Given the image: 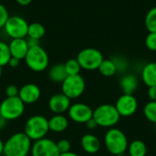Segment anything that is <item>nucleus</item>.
Returning a JSON list of instances; mask_svg holds the SVG:
<instances>
[{
    "label": "nucleus",
    "mask_w": 156,
    "mask_h": 156,
    "mask_svg": "<svg viewBox=\"0 0 156 156\" xmlns=\"http://www.w3.org/2000/svg\"><path fill=\"white\" fill-rule=\"evenodd\" d=\"M31 140L25 133H16L4 143L5 156H27L31 151Z\"/></svg>",
    "instance_id": "1"
},
{
    "label": "nucleus",
    "mask_w": 156,
    "mask_h": 156,
    "mask_svg": "<svg viewBox=\"0 0 156 156\" xmlns=\"http://www.w3.org/2000/svg\"><path fill=\"white\" fill-rule=\"evenodd\" d=\"M48 131V120L42 115L31 116L25 123L24 133L31 141L36 142L45 138Z\"/></svg>",
    "instance_id": "2"
},
{
    "label": "nucleus",
    "mask_w": 156,
    "mask_h": 156,
    "mask_svg": "<svg viewBox=\"0 0 156 156\" xmlns=\"http://www.w3.org/2000/svg\"><path fill=\"white\" fill-rule=\"evenodd\" d=\"M24 59L27 68L34 72H42L49 65L48 54L40 45L30 48Z\"/></svg>",
    "instance_id": "3"
},
{
    "label": "nucleus",
    "mask_w": 156,
    "mask_h": 156,
    "mask_svg": "<svg viewBox=\"0 0 156 156\" xmlns=\"http://www.w3.org/2000/svg\"><path fill=\"white\" fill-rule=\"evenodd\" d=\"M104 143L107 150L113 155L124 154L128 149V139L124 133L117 128H111L105 134Z\"/></svg>",
    "instance_id": "4"
},
{
    "label": "nucleus",
    "mask_w": 156,
    "mask_h": 156,
    "mask_svg": "<svg viewBox=\"0 0 156 156\" xmlns=\"http://www.w3.org/2000/svg\"><path fill=\"white\" fill-rule=\"evenodd\" d=\"M92 118L96 121L98 126L111 128L119 122L121 116L114 105L101 104L93 111Z\"/></svg>",
    "instance_id": "5"
},
{
    "label": "nucleus",
    "mask_w": 156,
    "mask_h": 156,
    "mask_svg": "<svg viewBox=\"0 0 156 156\" xmlns=\"http://www.w3.org/2000/svg\"><path fill=\"white\" fill-rule=\"evenodd\" d=\"M28 26V22L24 17L15 15L8 17L3 29L5 35L11 39L26 38L27 37Z\"/></svg>",
    "instance_id": "6"
},
{
    "label": "nucleus",
    "mask_w": 156,
    "mask_h": 156,
    "mask_svg": "<svg viewBox=\"0 0 156 156\" xmlns=\"http://www.w3.org/2000/svg\"><path fill=\"white\" fill-rule=\"evenodd\" d=\"M25 103L16 97H6L0 103V113L6 121H14L23 115Z\"/></svg>",
    "instance_id": "7"
},
{
    "label": "nucleus",
    "mask_w": 156,
    "mask_h": 156,
    "mask_svg": "<svg viewBox=\"0 0 156 156\" xmlns=\"http://www.w3.org/2000/svg\"><path fill=\"white\" fill-rule=\"evenodd\" d=\"M76 58L79 61L81 69L85 70L98 69L101 63L104 59L102 53L94 48H86L81 49L78 53Z\"/></svg>",
    "instance_id": "8"
},
{
    "label": "nucleus",
    "mask_w": 156,
    "mask_h": 156,
    "mask_svg": "<svg viewBox=\"0 0 156 156\" xmlns=\"http://www.w3.org/2000/svg\"><path fill=\"white\" fill-rule=\"evenodd\" d=\"M85 87V80L80 74L68 76L61 83V92L70 100H75L83 94Z\"/></svg>",
    "instance_id": "9"
},
{
    "label": "nucleus",
    "mask_w": 156,
    "mask_h": 156,
    "mask_svg": "<svg viewBox=\"0 0 156 156\" xmlns=\"http://www.w3.org/2000/svg\"><path fill=\"white\" fill-rule=\"evenodd\" d=\"M31 156H59L57 143L48 138H43L36 141L30 151Z\"/></svg>",
    "instance_id": "10"
},
{
    "label": "nucleus",
    "mask_w": 156,
    "mask_h": 156,
    "mask_svg": "<svg viewBox=\"0 0 156 156\" xmlns=\"http://www.w3.org/2000/svg\"><path fill=\"white\" fill-rule=\"evenodd\" d=\"M114 106L120 116L130 117L136 112L138 109V102L133 95L122 94L118 98Z\"/></svg>",
    "instance_id": "11"
},
{
    "label": "nucleus",
    "mask_w": 156,
    "mask_h": 156,
    "mask_svg": "<svg viewBox=\"0 0 156 156\" xmlns=\"http://www.w3.org/2000/svg\"><path fill=\"white\" fill-rule=\"evenodd\" d=\"M68 112L69 119L77 123H86L93 116V110L81 102L71 104Z\"/></svg>",
    "instance_id": "12"
},
{
    "label": "nucleus",
    "mask_w": 156,
    "mask_h": 156,
    "mask_svg": "<svg viewBox=\"0 0 156 156\" xmlns=\"http://www.w3.org/2000/svg\"><path fill=\"white\" fill-rule=\"evenodd\" d=\"M41 96L39 87L34 83H27L23 85L18 91L19 99L25 104H33L37 102Z\"/></svg>",
    "instance_id": "13"
},
{
    "label": "nucleus",
    "mask_w": 156,
    "mask_h": 156,
    "mask_svg": "<svg viewBox=\"0 0 156 156\" xmlns=\"http://www.w3.org/2000/svg\"><path fill=\"white\" fill-rule=\"evenodd\" d=\"M70 101L71 100L62 92L57 93L48 100V108L54 114H63L69 111L71 105Z\"/></svg>",
    "instance_id": "14"
},
{
    "label": "nucleus",
    "mask_w": 156,
    "mask_h": 156,
    "mask_svg": "<svg viewBox=\"0 0 156 156\" xmlns=\"http://www.w3.org/2000/svg\"><path fill=\"white\" fill-rule=\"evenodd\" d=\"M9 50L11 53V57L16 58L19 60L25 58L29 47L26 38H14L11 39L8 43Z\"/></svg>",
    "instance_id": "15"
},
{
    "label": "nucleus",
    "mask_w": 156,
    "mask_h": 156,
    "mask_svg": "<svg viewBox=\"0 0 156 156\" xmlns=\"http://www.w3.org/2000/svg\"><path fill=\"white\" fill-rule=\"evenodd\" d=\"M80 144L82 149L88 154H96L101 149L100 140L93 134H85L82 136Z\"/></svg>",
    "instance_id": "16"
},
{
    "label": "nucleus",
    "mask_w": 156,
    "mask_h": 156,
    "mask_svg": "<svg viewBox=\"0 0 156 156\" xmlns=\"http://www.w3.org/2000/svg\"><path fill=\"white\" fill-rule=\"evenodd\" d=\"M138 79L133 74H125L120 80V87L122 88L123 94H133L138 88Z\"/></svg>",
    "instance_id": "17"
},
{
    "label": "nucleus",
    "mask_w": 156,
    "mask_h": 156,
    "mask_svg": "<svg viewBox=\"0 0 156 156\" xmlns=\"http://www.w3.org/2000/svg\"><path fill=\"white\" fill-rule=\"evenodd\" d=\"M68 126L69 120L63 114H55L48 119V128L53 133H62L67 130Z\"/></svg>",
    "instance_id": "18"
},
{
    "label": "nucleus",
    "mask_w": 156,
    "mask_h": 156,
    "mask_svg": "<svg viewBox=\"0 0 156 156\" xmlns=\"http://www.w3.org/2000/svg\"><path fill=\"white\" fill-rule=\"evenodd\" d=\"M144 83L149 87L156 86V62L147 63L142 70Z\"/></svg>",
    "instance_id": "19"
},
{
    "label": "nucleus",
    "mask_w": 156,
    "mask_h": 156,
    "mask_svg": "<svg viewBox=\"0 0 156 156\" xmlns=\"http://www.w3.org/2000/svg\"><path fill=\"white\" fill-rule=\"evenodd\" d=\"M68 77L64 63H57L48 69V78L55 83H62Z\"/></svg>",
    "instance_id": "20"
},
{
    "label": "nucleus",
    "mask_w": 156,
    "mask_h": 156,
    "mask_svg": "<svg viewBox=\"0 0 156 156\" xmlns=\"http://www.w3.org/2000/svg\"><path fill=\"white\" fill-rule=\"evenodd\" d=\"M45 34H46L45 27L41 23L33 22V23L29 24V26H28L27 37H30V38L40 40L42 37H44Z\"/></svg>",
    "instance_id": "21"
},
{
    "label": "nucleus",
    "mask_w": 156,
    "mask_h": 156,
    "mask_svg": "<svg viewBox=\"0 0 156 156\" xmlns=\"http://www.w3.org/2000/svg\"><path fill=\"white\" fill-rule=\"evenodd\" d=\"M128 152L130 156H145L147 147L143 141L134 140L128 145Z\"/></svg>",
    "instance_id": "22"
},
{
    "label": "nucleus",
    "mask_w": 156,
    "mask_h": 156,
    "mask_svg": "<svg viewBox=\"0 0 156 156\" xmlns=\"http://www.w3.org/2000/svg\"><path fill=\"white\" fill-rule=\"evenodd\" d=\"M98 69L100 73L104 77H112L117 73L116 67L112 59H103Z\"/></svg>",
    "instance_id": "23"
},
{
    "label": "nucleus",
    "mask_w": 156,
    "mask_h": 156,
    "mask_svg": "<svg viewBox=\"0 0 156 156\" xmlns=\"http://www.w3.org/2000/svg\"><path fill=\"white\" fill-rule=\"evenodd\" d=\"M144 25L148 32L156 33V6L152 7L146 14Z\"/></svg>",
    "instance_id": "24"
},
{
    "label": "nucleus",
    "mask_w": 156,
    "mask_h": 156,
    "mask_svg": "<svg viewBox=\"0 0 156 156\" xmlns=\"http://www.w3.org/2000/svg\"><path fill=\"white\" fill-rule=\"evenodd\" d=\"M64 66H65L68 76L79 75L80 70H81V67H80L79 61L77 60V58H69V59H68L64 63Z\"/></svg>",
    "instance_id": "25"
},
{
    "label": "nucleus",
    "mask_w": 156,
    "mask_h": 156,
    "mask_svg": "<svg viewBox=\"0 0 156 156\" xmlns=\"http://www.w3.org/2000/svg\"><path fill=\"white\" fill-rule=\"evenodd\" d=\"M11 58V53L9 50L8 43L0 40V66L5 67L8 65Z\"/></svg>",
    "instance_id": "26"
},
{
    "label": "nucleus",
    "mask_w": 156,
    "mask_h": 156,
    "mask_svg": "<svg viewBox=\"0 0 156 156\" xmlns=\"http://www.w3.org/2000/svg\"><path fill=\"white\" fill-rule=\"evenodd\" d=\"M144 113L145 118L156 124V101H150L149 102L146 103L144 109Z\"/></svg>",
    "instance_id": "27"
},
{
    "label": "nucleus",
    "mask_w": 156,
    "mask_h": 156,
    "mask_svg": "<svg viewBox=\"0 0 156 156\" xmlns=\"http://www.w3.org/2000/svg\"><path fill=\"white\" fill-rule=\"evenodd\" d=\"M111 59L113 61V63L116 67L117 72L124 73L127 70V69L129 67V62L126 58H124L122 56H115L114 58H112Z\"/></svg>",
    "instance_id": "28"
},
{
    "label": "nucleus",
    "mask_w": 156,
    "mask_h": 156,
    "mask_svg": "<svg viewBox=\"0 0 156 156\" xmlns=\"http://www.w3.org/2000/svg\"><path fill=\"white\" fill-rule=\"evenodd\" d=\"M145 46L149 50L156 51V33H148L145 37Z\"/></svg>",
    "instance_id": "29"
},
{
    "label": "nucleus",
    "mask_w": 156,
    "mask_h": 156,
    "mask_svg": "<svg viewBox=\"0 0 156 156\" xmlns=\"http://www.w3.org/2000/svg\"><path fill=\"white\" fill-rule=\"evenodd\" d=\"M9 16H9L6 6L5 5H3L2 3H0V29H3V27Z\"/></svg>",
    "instance_id": "30"
},
{
    "label": "nucleus",
    "mask_w": 156,
    "mask_h": 156,
    "mask_svg": "<svg viewBox=\"0 0 156 156\" xmlns=\"http://www.w3.org/2000/svg\"><path fill=\"white\" fill-rule=\"evenodd\" d=\"M56 143H57V146H58V149L60 154L67 153V152L70 151L71 144H70V142L69 140L61 139V140H59L58 142H56Z\"/></svg>",
    "instance_id": "31"
},
{
    "label": "nucleus",
    "mask_w": 156,
    "mask_h": 156,
    "mask_svg": "<svg viewBox=\"0 0 156 156\" xmlns=\"http://www.w3.org/2000/svg\"><path fill=\"white\" fill-rule=\"evenodd\" d=\"M18 91H19V89L16 85H13V84L8 85L5 90L6 97H16L18 96Z\"/></svg>",
    "instance_id": "32"
},
{
    "label": "nucleus",
    "mask_w": 156,
    "mask_h": 156,
    "mask_svg": "<svg viewBox=\"0 0 156 156\" xmlns=\"http://www.w3.org/2000/svg\"><path fill=\"white\" fill-rule=\"evenodd\" d=\"M147 95L151 101H156V86L149 87L148 91H147Z\"/></svg>",
    "instance_id": "33"
},
{
    "label": "nucleus",
    "mask_w": 156,
    "mask_h": 156,
    "mask_svg": "<svg viewBox=\"0 0 156 156\" xmlns=\"http://www.w3.org/2000/svg\"><path fill=\"white\" fill-rule=\"evenodd\" d=\"M85 124H86L87 128L90 129V130H94V129H96L98 127V124H97L96 121L93 118H91L90 120H89Z\"/></svg>",
    "instance_id": "34"
},
{
    "label": "nucleus",
    "mask_w": 156,
    "mask_h": 156,
    "mask_svg": "<svg viewBox=\"0 0 156 156\" xmlns=\"http://www.w3.org/2000/svg\"><path fill=\"white\" fill-rule=\"evenodd\" d=\"M27 44H28V47L29 48H33V47H37V46H39V40L37 39H34V38H30V37H27Z\"/></svg>",
    "instance_id": "35"
},
{
    "label": "nucleus",
    "mask_w": 156,
    "mask_h": 156,
    "mask_svg": "<svg viewBox=\"0 0 156 156\" xmlns=\"http://www.w3.org/2000/svg\"><path fill=\"white\" fill-rule=\"evenodd\" d=\"M20 61H21V60H19V59H17V58H16L11 57V58H10V60H9V62H8V66L11 67V68H16V67L19 65Z\"/></svg>",
    "instance_id": "36"
},
{
    "label": "nucleus",
    "mask_w": 156,
    "mask_h": 156,
    "mask_svg": "<svg viewBox=\"0 0 156 156\" xmlns=\"http://www.w3.org/2000/svg\"><path fill=\"white\" fill-rule=\"evenodd\" d=\"M21 6H27L31 4L32 0H15Z\"/></svg>",
    "instance_id": "37"
},
{
    "label": "nucleus",
    "mask_w": 156,
    "mask_h": 156,
    "mask_svg": "<svg viewBox=\"0 0 156 156\" xmlns=\"http://www.w3.org/2000/svg\"><path fill=\"white\" fill-rule=\"evenodd\" d=\"M6 122H7V121H6V120L1 115V113H0V130H3V129L5 127Z\"/></svg>",
    "instance_id": "38"
},
{
    "label": "nucleus",
    "mask_w": 156,
    "mask_h": 156,
    "mask_svg": "<svg viewBox=\"0 0 156 156\" xmlns=\"http://www.w3.org/2000/svg\"><path fill=\"white\" fill-rule=\"evenodd\" d=\"M59 156H79L77 154L75 153H72V152H67V153H63V154H60Z\"/></svg>",
    "instance_id": "39"
},
{
    "label": "nucleus",
    "mask_w": 156,
    "mask_h": 156,
    "mask_svg": "<svg viewBox=\"0 0 156 156\" xmlns=\"http://www.w3.org/2000/svg\"><path fill=\"white\" fill-rule=\"evenodd\" d=\"M3 151H4V143H3V141L0 139V155L3 154Z\"/></svg>",
    "instance_id": "40"
},
{
    "label": "nucleus",
    "mask_w": 156,
    "mask_h": 156,
    "mask_svg": "<svg viewBox=\"0 0 156 156\" xmlns=\"http://www.w3.org/2000/svg\"><path fill=\"white\" fill-rule=\"evenodd\" d=\"M2 74H3V67L0 66V78H1V76H2Z\"/></svg>",
    "instance_id": "41"
},
{
    "label": "nucleus",
    "mask_w": 156,
    "mask_h": 156,
    "mask_svg": "<svg viewBox=\"0 0 156 156\" xmlns=\"http://www.w3.org/2000/svg\"><path fill=\"white\" fill-rule=\"evenodd\" d=\"M117 156H124V154H119V155H117Z\"/></svg>",
    "instance_id": "42"
},
{
    "label": "nucleus",
    "mask_w": 156,
    "mask_h": 156,
    "mask_svg": "<svg viewBox=\"0 0 156 156\" xmlns=\"http://www.w3.org/2000/svg\"><path fill=\"white\" fill-rule=\"evenodd\" d=\"M127 156H130V155H127Z\"/></svg>",
    "instance_id": "43"
}]
</instances>
